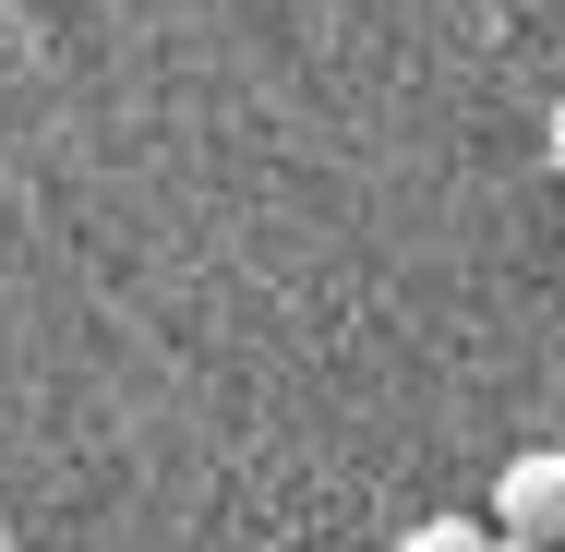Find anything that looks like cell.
Returning <instances> with one entry per match:
<instances>
[{
	"mask_svg": "<svg viewBox=\"0 0 565 552\" xmlns=\"http://www.w3.org/2000/svg\"><path fill=\"white\" fill-rule=\"evenodd\" d=\"M505 541L530 552H565V444H530V456H505Z\"/></svg>",
	"mask_w": 565,
	"mask_h": 552,
	"instance_id": "1",
	"label": "cell"
},
{
	"mask_svg": "<svg viewBox=\"0 0 565 552\" xmlns=\"http://www.w3.org/2000/svg\"><path fill=\"white\" fill-rule=\"evenodd\" d=\"M409 552H493L481 517H434V529H409Z\"/></svg>",
	"mask_w": 565,
	"mask_h": 552,
	"instance_id": "2",
	"label": "cell"
},
{
	"mask_svg": "<svg viewBox=\"0 0 565 552\" xmlns=\"http://www.w3.org/2000/svg\"><path fill=\"white\" fill-rule=\"evenodd\" d=\"M554 169H565V109H554Z\"/></svg>",
	"mask_w": 565,
	"mask_h": 552,
	"instance_id": "3",
	"label": "cell"
},
{
	"mask_svg": "<svg viewBox=\"0 0 565 552\" xmlns=\"http://www.w3.org/2000/svg\"><path fill=\"white\" fill-rule=\"evenodd\" d=\"M493 552H530V541H493Z\"/></svg>",
	"mask_w": 565,
	"mask_h": 552,
	"instance_id": "4",
	"label": "cell"
}]
</instances>
